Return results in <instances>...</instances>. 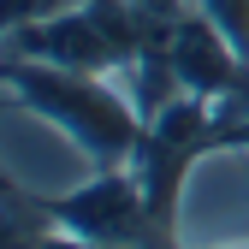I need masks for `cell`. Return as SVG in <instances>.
I'll list each match as a JSON object with an SVG mask.
<instances>
[{
	"instance_id": "3",
	"label": "cell",
	"mask_w": 249,
	"mask_h": 249,
	"mask_svg": "<svg viewBox=\"0 0 249 249\" xmlns=\"http://www.w3.org/2000/svg\"><path fill=\"white\" fill-rule=\"evenodd\" d=\"M208 148H220V101L213 95H190V89H178V95L148 113L142 124V142L124 166L137 172L148 208L160 213V220L178 231V196H184V178H190V166L202 160Z\"/></svg>"
},
{
	"instance_id": "6",
	"label": "cell",
	"mask_w": 249,
	"mask_h": 249,
	"mask_svg": "<svg viewBox=\"0 0 249 249\" xmlns=\"http://www.w3.org/2000/svg\"><path fill=\"white\" fill-rule=\"evenodd\" d=\"M196 12L220 30V36L249 59V0H196Z\"/></svg>"
},
{
	"instance_id": "8",
	"label": "cell",
	"mask_w": 249,
	"mask_h": 249,
	"mask_svg": "<svg viewBox=\"0 0 249 249\" xmlns=\"http://www.w3.org/2000/svg\"><path fill=\"white\" fill-rule=\"evenodd\" d=\"M213 249H249V243H213Z\"/></svg>"
},
{
	"instance_id": "2",
	"label": "cell",
	"mask_w": 249,
	"mask_h": 249,
	"mask_svg": "<svg viewBox=\"0 0 249 249\" xmlns=\"http://www.w3.org/2000/svg\"><path fill=\"white\" fill-rule=\"evenodd\" d=\"M137 48H142V36H137V18L124 0H83V6L59 12V18L6 30V53L66 66V71H95V77L131 71Z\"/></svg>"
},
{
	"instance_id": "5",
	"label": "cell",
	"mask_w": 249,
	"mask_h": 249,
	"mask_svg": "<svg viewBox=\"0 0 249 249\" xmlns=\"http://www.w3.org/2000/svg\"><path fill=\"white\" fill-rule=\"evenodd\" d=\"M0 220H6V249H42V243L59 231L53 196L24 190L18 178H6V208H0Z\"/></svg>"
},
{
	"instance_id": "4",
	"label": "cell",
	"mask_w": 249,
	"mask_h": 249,
	"mask_svg": "<svg viewBox=\"0 0 249 249\" xmlns=\"http://www.w3.org/2000/svg\"><path fill=\"white\" fill-rule=\"evenodd\" d=\"M53 213L66 237L101 243V249H184L178 231L148 208L131 166H95L89 184L53 196Z\"/></svg>"
},
{
	"instance_id": "7",
	"label": "cell",
	"mask_w": 249,
	"mask_h": 249,
	"mask_svg": "<svg viewBox=\"0 0 249 249\" xmlns=\"http://www.w3.org/2000/svg\"><path fill=\"white\" fill-rule=\"evenodd\" d=\"M83 6V0H0V24L18 30V24H42V18H59V12H71Z\"/></svg>"
},
{
	"instance_id": "1",
	"label": "cell",
	"mask_w": 249,
	"mask_h": 249,
	"mask_svg": "<svg viewBox=\"0 0 249 249\" xmlns=\"http://www.w3.org/2000/svg\"><path fill=\"white\" fill-rule=\"evenodd\" d=\"M6 89L12 101L48 119L77 154H89L95 166H124L142 142V107L95 71H66V66H42V59H18L6 53Z\"/></svg>"
}]
</instances>
